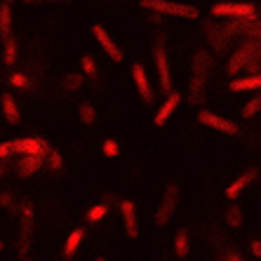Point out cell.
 Segmentation results:
<instances>
[{"mask_svg": "<svg viewBox=\"0 0 261 261\" xmlns=\"http://www.w3.org/2000/svg\"><path fill=\"white\" fill-rule=\"evenodd\" d=\"M3 249H5V243H3V240H0V252H3Z\"/></svg>", "mask_w": 261, "mask_h": 261, "instance_id": "cell-38", "label": "cell"}, {"mask_svg": "<svg viewBox=\"0 0 261 261\" xmlns=\"http://www.w3.org/2000/svg\"><path fill=\"white\" fill-rule=\"evenodd\" d=\"M7 172H10V165H7V160L0 158V176H5Z\"/></svg>", "mask_w": 261, "mask_h": 261, "instance_id": "cell-36", "label": "cell"}, {"mask_svg": "<svg viewBox=\"0 0 261 261\" xmlns=\"http://www.w3.org/2000/svg\"><path fill=\"white\" fill-rule=\"evenodd\" d=\"M19 59V47H17V40L14 36L10 40H5V52H3V61H5L7 66H14Z\"/></svg>", "mask_w": 261, "mask_h": 261, "instance_id": "cell-26", "label": "cell"}, {"mask_svg": "<svg viewBox=\"0 0 261 261\" xmlns=\"http://www.w3.org/2000/svg\"><path fill=\"white\" fill-rule=\"evenodd\" d=\"M176 205H179V189H176L174 184H170L163 193V200L158 205V212H155V226H167L170 224V219L174 217L176 212Z\"/></svg>", "mask_w": 261, "mask_h": 261, "instance_id": "cell-5", "label": "cell"}, {"mask_svg": "<svg viewBox=\"0 0 261 261\" xmlns=\"http://www.w3.org/2000/svg\"><path fill=\"white\" fill-rule=\"evenodd\" d=\"M92 36H94V40L99 43V47L106 52V57H109L111 61H116V64H122V49L118 47L116 43H113V38H111V33L106 29H103L101 24H97L94 29H92Z\"/></svg>", "mask_w": 261, "mask_h": 261, "instance_id": "cell-9", "label": "cell"}, {"mask_svg": "<svg viewBox=\"0 0 261 261\" xmlns=\"http://www.w3.org/2000/svg\"><path fill=\"white\" fill-rule=\"evenodd\" d=\"M12 153H14L12 141H3V144H0V158H3V160H7Z\"/></svg>", "mask_w": 261, "mask_h": 261, "instance_id": "cell-34", "label": "cell"}, {"mask_svg": "<svg viewBox=\"0 0 261 261\" xmlns=\"http://www.w3.org/2000/svg\"><path fill=\"white\" fill-rule=\"evenodd\" d=\"M256 14V5L252 3H217L212 5V17H228V19H238V17H254Z\"/></svg>", "mask_w": 261, "mask_h": 261, "instance_id": "cell-6", "label": "cell"}, {"mask_svg": "<svg viewBox=\"0 0 261 261\" xmlns=\"http://www.w3.org/2000/svg\"><path fill=\"white\" fill-rule=\"evenodd\" d=\"M94 261H106V259H103V256H97V259H94Z\"/></svg>", "mask_w": 261, "mask_h": 261, "instance_id": "cell-39", "label": "cell"}, {"mask_svg": "<svg viewBox=\"0 0 261 261\" xmlns=\"http://www.w3.org/2000/svg\"><path fill=\"white\" fill-rule=\"evenodd\" d=\"M83 240H85V231L83 228H73L71 233H68L66 243H64V259H73L75 256V252H78V247L83 245Z\"/></svg>", "mask_w": 261, "mask_h": 261, "instance_id": "cell-19", "label": "cell"}, {"mask_svg": "<svg viewBox=\"0 0 261 261\" xmlns=\"http://www.w3.org/2000/svg\"><path fill=\"white\" fill-rule=\"evenodd\" d=\"M181 103V92L172 90L170 94H167V99H163V106L158 109V113H155V118H153V122L158 125V127H163L165 122L170 120V116L176 111V106Z\"/></svg>", "mask_w": 261, "mask_h": 261, "instance_id": "cell-13", "label": "cell"}, {"mask_svg": "<svg viewBox=\"0 0 261 261\" xmlns=\"http://www.w3.org/2000/svg\"><path fill=\"white\" fill-rule=\"evenodd\" d=\"M224 261H243V259H240V256H236V254H226Z\"/></svg>", "mask_w": 261, "mask_h": 261, "instance_id": "cell-37", "label": "cell"}, {"mask_svg": "<svg viewBox=\"0 0 261 261\" xmlns=\"http://www.w3.org/2000/svg\"><path fill=\"white\" fill-rule=\"evenodd\" d=\"M198 122L205 125V127L217 129V132H221V134H238L240 132V127H238L233 120L217 116V113H212V111H207V109H200V113H198Z\"/></svg>", "mask_w": 261, "mask_h": 261, "instance_id": "cell-8", "label": "cell"}, {"mask_svg": "<svg viewBox=\"0 0 261 261\" xmlns=\"http://www.w3.org/2000/svg\"><path fill=\"white\" fill-rule=\"evenodd\" d=\"M101 153L106 158H118V155H120V146H118L116 139H106L101 144Z\"/></svg>", "mask_w": 261, "mask_h": 261, "instance_id": "cell-31", "label": "cell"}, {"mask_svg": "<svg viewBox=\"0 0 261 261\" xmlns=\"http://www.w3.org/2000/svg\"><path fill=\"white\" fill-rule=\"evenodd\" d=\"M3 113H5V120L10 125H19L21 122V113H19V106L17 101L12 99V94H3Z\"/></svg>", "mask_w": 261, "mask_h": 261, "instance_id": "cell-21", "label": "cell"}, {"mask_svg": "<svg viewBox=\"0 0 261 261\" xmlns=\"http://www.w3.org/2000/svg\"><path fill=\"white\" fill-rule=\"evenodd\" d=\"M256 174H259V172H256V167H247V170H245L243 174H238V179H236V181H233L231 186L226 189V198H228V200H236L238 195L243 193V191L247 189L249 184L254 181V179H256Z\"/></svg>", "mask_w": 261, "mask_h": 261, "instance_id": "cell-16", "label": "cell"}, {"mask_svg": "<svg viewBox=\"0 0 261 261\" xmlns=\"http://www.w3.org/2000/svg\"><path fill=\"white\" fill-rule=\"evenodd\" d=\"M106 214H109V205H106V202H99V205H92L90 210H87L85 219L90 224H99L101 219H106Z\"/></svg>", "mask_w": 261, "mask_h": 261, "instance_id": "cell-25", "label": "cell"}, {"mask_svg": "<svg viewBox=\"0 0 261 261\" xmlns=\"http://www.w3.org/2000/svg\"><path fill=\"white\" fill-rule=\"evenodd\" d=\"M10 83H12V87H19V90H26V87L31 85L24 73H12V75H10Z\"/></svg>", "mask_w": 261, "mask_h": 261, "instance_id": "cell-33", "label": "cell"}, {"mask_svg": "<svg viewBox=\"0 0 261 261\" xmlns=\"http://www.w3.org/2000/svg\"><path fill=\"white\" fill-rule=\"evenodd\" d=\"M212 71H214V57L210 55L205 47H198L193 52V75L210 78V73Z\"/></svg>", "mask_w": 261, "mask_h": 261, "instance_id": "cell-14", "label": "cell"}, {"mask_svg": "<svg viewBox=\"0 0 261 261\" xmlns=\"http://www.w3.org/2000/svg\"><path fill=\"white\" fill-rule=\"evenodd\" d=\"M45 165V155H21L14 165V172H17L19 179H29V176L38 174L40 167Z\"/></svg>", "mask_w": 261, "mask_h": 261, "instance_id": "cell-12", "label": "cell"}, {"mask_svg": "<svg viewBox=\"0 0 261 261\" xmlns=\"http://www.w3.org/2000/svg\"><path fill=\"white\" fill-rule=\"evenodd\" d=\"M202 29H205V36H207V40L212 43V47H214V52H226V47H228V43H231V38H228V33L224 31V26H214L212 21H205L202 24Z\"/></svg>", "mask_w": 261, "mask_h": 261, "instance_id": "cell-11", "label": "cell"}, {"mask_svg": "<svg viewBox=\"0 0 261 261\" xmlns=\"http://www.w3.org/2000/svg\"><path fill=\"white\" fill-rule=\"evenodd\" d=\"M132 80L134 85H137V92H139V97L144 103H153L155 101V92L151 87V80L146 75V68L141 64H132Z\"/></svg>", "mask_w": 261, "mask_h": 261, "instance_id": "cell-10", "label": "cell"}, {"mask_svg": "<svg viewBox=\"0 0 261 261\" xmlns=\"http://www.w3.org/2000/svg\"><path fill=\"white\" fill-rule=\"evenodd\" d=\"M249 252L261 259V240H252V243H249Z\"/></svg>", "mask_w": 261, "mask_h": 261, "instance_id": "cell-35", "label": "cell"}, {"mask_svg": "<svg viewBox=\"0 0 261 261\" xmlns=\"http://www.w3.org/2000/svg\"><path fill=\"white\" fill-rule=\"evenodd\" d=\"M259 38H249L247 43H243L240 47H238V52L231 57V61H228V66H226V71L231 73V75H236L238 71H243V68H247V64L252 59H254L256 55H259Z\"/></svg>", "mask_w": 261, "mask_h": 261, "instance_id": "cell-4", "label": "cell"}, {"mask_svg": "<svg viewBox=\"0 0 261 261\" xmlns=\"http://www.w3.org/2000/svg\"><path fill=\"white\" fill-rule=\"evenodd\" d=\"M12 148H14V153H19V155H45V158H47L49 151H52L49 141L40 139V137H24V139H17V141H12Z\"/></svg>", "mask_w": 261, "mask_h": 261, "instance_id": "cell-7", "label": "cell"}, {"mask_svg": "<svg viewBox=\"0 0 261 261\" xmlns=\"http://www.w3.org/2000/svg\"><path fill=\"white\" fill-rule=\"evenodd\" d=\"M153 59H155V71H158L160 92H163V94H170L174 87H172V71H170V59H167V49H165V36L163 33H158V38H155Z\"/></svg>", "mask_w": 261, "mask_h": 261, "instance_id": "cell-3", "label": "cell"}, {"mask_svg": "<svg viewBox=\"0 0 261 261\" xmlns=\"http://www.w3.org/2000/svg\"><path fill=\"white\" fill-rule=\"evenodd\" d=\"M139 5L144 10L160 14H170V17H181V19H198V7L189 5V3H176V0H139Z\"/></svg>", "mask_w": 261, "mask_h": 261, "instance_id": "cell-2", "label": "cell"}, {"mask_svg": "<svg viewBox=\"0 0 261 261\" xmlns=\"http://www.w3.org/2000/svg\"><path fill=\"white\" fill-rule=\"evenodd\" d=\"M47 165L52 172H61V167H64V158H61V153L57 151V148H52L47 155Z\"/></svg>", "mask_w": 261, "mask_h": 261, "instance_id": "cell-32", "label": "cell"}, {"mask_svg": "<svg viewBox=\"0 0 261 261\" xmlns=\"http://www.w3.org/2000/svg\"><path fill=\"white\" fill-rule=\"evenodd\" d=\"M228 90L231 92H256L261 90V73H252L247 78H238L228 83Z\"/></svg>", "mask_w": 261, "mask_h": 261, "instance_id": "cell-17", "label": "cell"}, {"mask_svg": "<svg viewBox=\"0 0 261 261\" xmlns=\"http://www.w3.org/2000/svg\"><path fill=\"white\" fill-rule=\"evenodd\" d=\"M33 228H36V207L29 198L21 200L19 207V236H17V254L26 259L31 245H33Z\"/></svg>", "mask_w": 261, "mask_h": 261, "instance_id": "cell-1", "label": "cell"}, {"mask_svg": "<svg viewBox=\"0 0 261 261\" xmlns=\"http://www.w3.org/2000/svg\"><path fill=\"white\" fill-rule=\"evenodd\" d=\"M12 38V7L10 3L0 5V40L5 43Z\"/></svg>", "mask_w": 261, "mask_h": 261, "instance_id": "cell-20", "label": "cell"}, {"mask_svg": "<svg viewBox=\"0 0 261 261\" xmlns=\"http://www.w3.org/2000/svg\"><path fill=\"white\" fill-rule=\"evenodd\" d=\"M24 261H31V259H24Z\"/></svg>", "mask_w": 261, "mask_h": 261, "instance_id": "cell-43", "label": "cell"}, {"mask_svg": "<svg viewBox=\"0 0 261 261\" xmlns=\"http://www.w3.org/2000/svg\"><path fill=\"white\" fill-rule=\"evenodd\" d=\"M78 116H80V120L85 122V125H94V122H97V111H94V106H92L90 101H83V103H80Z\"/></svg>", "mask_w": 261, "mask_h": 261, "instance_id": "cell-29", "label": "cell"}, {"mask_svg": "<svg viewBox=\"0 0 261 261\" xmlns=\"http://www.w3.org/2000/svg\"><path fill=\"white\" fill-rule=\"evenodd\" d=\"M191 252V236H189V228H179L174 236V254L179 259H186Z\"/></svg>", "mask_w": 261, "mask_h": 261, "instance_id": "cell-22", "label": "cell"}, {"mask_svg": "<svg viewBox=\"0 0 261 261\" xmlns=\"http://www.w3.org/2000/svg\"><path fill=\"white\" fill-rule=\"evenodd\" d=\"M85 73H68V75H64V80H61V87L66 92H78L80 87L85 85Z\"/></svg>", "mask_w": 261, "mask_h": 261, "instance_id": "cell-23", "label": "cell"}, {"mask_svg": "<svg viewBox=\"0 0 261 261\" xmlns=\"http://www.w3.org/2000/svg\"><path fill=\"white\" fill-rule=\"evenodd\" d=\"M259 113H261V94H254V97H252V99H249V101L243 106L240 116L247 118V120H252V118H256Z\"/></svg>", "mask_w": 261, "mask_h": 261, "instance_id": "cell-24", "label": "cell"}, {"mask_svg": "<svg viewBox=\"0 0 261 261\" xmlns=\"http://www.w3.org/2000/svg\"><path fill=\"white\" fill-rule=\"evenodd\" d=\"M49 3H59V0H49Z\"/></svg>", "mask_w": 261, "mask_h": 261, "instance_id": "cell-42", "label": "cell"}, {"mask_svg": "<svg viewBox=\"0 0 261 261\" xmlns=\"http://www.w3.org/2000/svg\"><path fill=\"white\" fill-rule=\"evenodd\" d=\"M226 224L231 226V228H240L243 226V210L238 205H231L226 210Z\"/></svg>", "mask_w": 261, "mask_h": 261, "instance_id": "cell-30", "label": "cell"}, {"mask_svg": "<svg viewBox=\"0 0 261 261\" xmlns=\"http://www.w3.org/2000/svg\"><path fill=\"white\" fill-rule=\"evenodd\" d=\"M0 207H3V210H7L10 214H19L21 202H17V198H14L10 191H0Z\"/></svg>", "mask_w": 261, "mask_h": 261, "instance_id": "cell-27", "label": "cell"}, {"mask_svg": "<svg viewBox=\"0 0 261 261\" xmlns=\"http://www.w3.org/2000/svg\"><path fill=\"white\" fill-rule=\"evenodd\" d=\"M120 214H122V224L129 238L139 236V221H137V205L132 200H122L120 202Z\"/></svg>", "mask_w": 261, "mask_h": 261, "instance_id": "cell-15", "label": "cell"}, {"mask_svg": "<svg viewBox=\"0 0 261 261\" xmlns=\"http://www.w3.org/2000/svg\"><path fill=\"white\" fill-rule=\"evenodd\" d=\"M80 68H83V73H85L90 80H97L99 78V68H97V61H94V57L85 55L83 59H80Z\"/></svg>", "mask_w": 261, "mask_h": 261, "instance_id": "cell-28", "label": "cell"}, {"mask_svg": "<svg viewBox=\"0 0 261 261\" xmlns=\"http://www.w3.org/2000/svg\"><path fill=\"white\" fill-rule=\"evenodd\" d=\"M26 3H38V0H26Z\"/></svg>", "mask_w": 261, "mask_h": 261, "instance_id": "cell-40", "label": "cell"}, {"mask_svg": "<svg viewBox=\"0 0 261 261\" xmlns=\"http://www.w3.org/2000/svg\"><path fill=\"white\" fill-rule=\"evenodd\" d=\"M3 3H12V0H3Z\"/></svg>", "mask_w": 261, "mask_h": 261, "instance_id": "cell-41", "label": "cell"}, {"mask_svg": "<svg viewBox=\"0 0 261 261\" xmlns=\"http://www.w3.org/2000/svg\"><path fill=\"white\" fill-rule=\"evenodd\" d=\"M205 97H207V78H202V75H193L186 99H189L191 103H202Z\"/></svg>", "mask_w": 261, "mask_h": 261, "instance_id": "cell-18", "label": "cell"}]
</instances>
